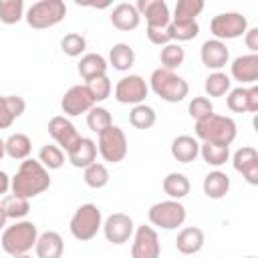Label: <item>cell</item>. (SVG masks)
<instances>
[{
    "mask_svg": "<svg viewBox=\"0 0 258 258\" xmlns=\"http://www.w3.org/2000/svg\"><path fill=\"white\" fill-rule=\"evenodd\" d=\"M50 187L48 169L38 159H24L14 177H10V189L14 196L20 198H36Z\"/></svg>",
    "mask_w": 258,
    "mask_h": 258,
    "instance_id": "cell-1",
    "label": "cell"
},
{
    "mask_svg": "<svg viewBox=\"0 0 258 258\" xmlns=\"http://www.w3.org/2000/svg\"><path fill=\"white\" fill-rule=\"evenodd\" d=\"M38 240V228L34 222L18 220L2 232V248L10 256L28 254Z\"/></svg>",
    "mask_w": 258,
    "mask_h": 258,
    "instance_id": "cell-2",
    "label": "cell"
},
{
    "mask_svg": "<svg viewBox=\"0 0 258 258\" xmlns=\"http://www.w3.org/2000/svg\"><path fill=\"white\" fill-rule=\"evenodd\" d=\"M236 123L232 117L226 115H216L212 113L210 117L196 121V137L206 141V143H220V145H230L236 139Z\"/></svg>",
    "mask_w": 258,
    "mask_h": 258,
    "instance_id": "cell-3",
    "label": "cell"
},
{
    "mask_svg": "<svg viewBox=\"0 0 258 258\" xmlns=\"http://www.w3.org/2000/svg\"><path fill=\"white\" fill-rule=\"evenodd\" d=\"M149 81H151L153 93H155L159 99L167 101V103H179V101H183V99L187 97V93H189L187 81L181 79L175 71H169V69H163V67L155 69V71L151 73V79H149Z\"/></svg>",
    "mask_w": 258,
    "mask_h": 258,
    "instance_id": "cell-4",
    "label": "cell"
},
{
    "mask_svg": "<svg viewBox=\"0 0 258 258\" xmlns=\"http://www.w3.org/2000/svg\"><path fill=\"white\" fill-rule=\"evenodd\" d=\"M71 234L81 240V242H87V240H93L97 236V232L103 228V216H101V210L95 206V204H83L75 210L73 218H71Z\"/></svg>",
    "mask_w": 258,
    "mask_h": 258,
    "instance_id": "cell-5",
    "label": "cell"
},
{
    "mask_svg": "<svg viewBox=\"0 0 258 258\" xmlns=\"http://www.w3.org/2000/svg\"><path fill=\"white\" fill-rule=\"evenodd\" d=\"M64 16H67V6H64L62 0H40V2H34L24 14L28 26H32L36 30L56 26Z\"/></svg>",
    "mask_w": 258,
    "mask_h": 258,
    "instance_id": "cell-6",
    "label": "cell"
},
{
    "mask_svg": "<svg viewBox=\"0 0 258 258\" xmlns=\"http://www.w3.org/2000/svg\"><path fill=\"white\" fill-rule=\"evenodd\" d=\"M185 206L177 200H165V202H157L149 208L147 218L151 222V226H157L161 230H175L185 222Z\"/></svg>",
    "mask_w": 258,
    "mask_h": 258,
    "instance_id": "cell-7",
    "label": "cell"
},
{
    "mask_svg": "<svg viewBox=\"0 0 258 258\" xmlns=\"http://www.w3.org/2000/svg\"><path fill=\"white\" fill-rule=\"evenodd\" d=\"M97 151L109 163L123 161L125 155H127V137H125V131L121 127H117V125H111L105 131H101L99 133V141H97Z\"/></svg>",
    "mask_w": 258,
    "mask_h": 258,
    "instance_id": "cell-8",
    "label": "cell"
},
{
    "mask_svg": "<svg viewBox=\"0 0 258 258\" xmlns=\"http://www.w3.org/2000/svg\"><path fill=\"white\" fill-rule=\"evenodd\" d=\"M210 30L216 36V40H222L224 42V40L242 36L248 30V20L240 12H222V14H218V16L212 18Z\"/></svg>",
    "mask_w": 258,
    "mask_h": 258,
    "instance_id": "cell-9",
    "label": "cell"
},
{
    "mask_svg": "<svg viewBox=\"0 0 258 258\" xmlns=\"http://www.w3.org/2000/svg\"><path fill=\"white\" fill-rule=\"evenodd\" d=\"M147 83L139 75H129L119 79L115 85V99L123 105H141L147 97Z\"/></svg>",
    "mask_w": 258,
    "mask_h": 258,
    "instance_id": "cell-10",
    "label": "cell"
},
{
    "mask_svg": "<svg viewBox=\"0 0 258 258\" xmlns=\"http://www.w3.org/2000/svg\"><path fill=\"white\" fill-rule=\"evenodd\" d=\"M161 246H159V236L153 226H139L133 236V246H131V258H159Z\"/></svg>",
    "mask_w": 258,
    "mask_h": 258,
    "instance_id": "cell-11",
    "label": "cell"
},
{
    "mask_svg": "<svg viewBox=\"0 0 258 258\" xmlns=\"http://www.w3.org/2000/svg\"><path fill=\"white\" fill-rule=\"evenodd\" d=\"M135 224L127 214H111L105 222H103V234L107 238V242L111 244H125L131 236H133Z\"/></svg>",
    "mask_w": 258,
    "mask_h": 258,
    "instance_id": "cell-12",
    "label": "cell"
},
{
    "mask_svg": "<svg viewBox=\"0 0 258 258\" xmlns=\"http://www.w3.org/2000/svg\"><path fill=\"white\" fill-rule=\"evenodd\" d=\"M60 107H62L64 115L77 117L81 113H89L95 107V101L91 99V95H89V91H87L85 85H73L64 93V97L60 101Z\"/></svg>",
    "mask_w": 258,
    "mask_h": 258,
    "instance_id": "cell-13",
    "label": "cell"
},
{
    "mask_svg": "<svg viewBox=\"0 0 258 258\" xmlns=\"http://www.w3.org/2000/svg\"><path fill=\"white\" fill-rule=\"evenodd\" d=\"M139 16H145L149 28H167L171 22L165 0H139L135 4Z\"/></svg>",
    "mask_w": 258,
    "mask_h": 258,
    "instance_id": "cell-14",
    "label": "cell"
},
{
    "mask_svg": "<svg viewBox=\"0 0 258 258\" xmlns=\"http://www.w3.org/2000/svg\"><path fill=\"white\" fill-rule=\"evenodd\" d=\"M48 133H50V137L56 141V145H58L60 149H64V151H69V149L81 139L77 127H75L67 117H62V115H56V117H52V119L48 121Z\"/></svg>",
    "mask_w": 258,
    "mask_h": 258,
    "instance_id": "cell-15",
    "label": "cell"
},
{
    "mask_svg": "<svg viewBox=\"0 0 258 258\" xmlns=\"http://www.w3.org/2000/svg\"><path fill=\"white\" fill-rule=\"evenodd\" d=\"M234 169L244 175L250 185H258V151L250 145L240 147L232 157Z\"/></svg>",
    "mask_w": 258,
    "mask_h": 258,
    "instance_id": "cell-16",
    "label": "cell"
},
{
    "mask_svg": "<svg viewBox=\"0 0 258 258\" xmlns=\"http://www.w3.org/2000/svg\"><path fill=\"white\" fill-rule=\"evenodd\" d=\"M200 58L204 62V67L212 69V71H220L222 67H226L228 58H230V50L226 46V42L222 40H206L200 48Z\"/></svg>",
    "mask_w": 258,
    "mask_h": 258,
    "instance_id": "cell-17",
    "label": "cell"
},
{
    "mask_svg": "<svg viewBox=\"0 0 258 258\" xmlns=\"http://www.w3.org/2000/svg\"><path fill=\"white\" fill-rule=\"evenodd\" d=\"M67 159L75 165V167H89L91 163H95L97 159V143L89 137H81L69 151H67Z\"/></svg>",
    "mask_w": 258,
    "mask_h": 258,
    "instance_id": "cell-18",
    "label": "cell"
},
{
    "mask_svg": "<svg viewBox=\"0 0 258 258\" xmlns=\"http://www.w3.org/2000/svg\"><path fill=\"white\" fill-rule=\"evenodd\" d=\"M141 22V16L135 8V4H129V2H121L117 4L113 10H111V24L117 28V30H123V32H129V30H135Z\"/></svg>",
    "mask_w": 258,
    "mask_h": 258,
    "instance_id": "cell-19",
    "label": "cell"
},
{
    "mask_svg": "<svg viewBox=\"0 0 258 258\" xmlns=\"http://www.w3.org/2000/svg\"><path fill=\"white\" fill-rule=\"evenodd\" d=\"M232 77L240 83L254 85L258 81V54H242L232 62Z\"/></svg>",
    "mask_w": 258,
    "mask_h": 258,
    "instance_id": "cell-20",
    "label": "cell"
},
{
    "mask_svg": "<svg viewBox=\"0 0 258 258\" xmlns=\"http://www.w3.org/2000/svg\"><path fill=\"white\" fill-rule=\"evenodd\" d=\"M204 242H206L204 230L196 228V226H187V228L179 230V234L175 238V248H177V252L189 256V254H198L204 248Z\"/></svg>",
    "mask_w": 258,
    "mask_h": 258,
    "instance_id": "cell-21",
    "label": "cell"
},
{
    "mask_svg": "<svg viewBox=\"0 0 258 258\" xmlns=\"http://www.w3.org/2000/svg\"><path fill=\"white\" fill-rule=\"evenodd\" d=\"M34 250H36V256L38 258H60L62 252H64V242L60 238L58 232H42L38 234V240L34 244Z\"/></svg>",
    "mask_w": 258,
    "mask_h": 258,
    "instance_id": "cell-22",
    "label": "cell"
},
{
    "mask_svg": "<svg viewBox=\"0 0 258 258\" xmlns=\"http://www.w3.org/2000/svg\"><path fill=\"white\" fill-rule=\"evenodd\" d=\"M26 109L20 95H0V129H8Z\"/></svg>",
    "mask_w": 258,
    "mask_h": 258,
    "instance_id": "cell-23",
    "label": "cell"
},
{
    "mask_svg": "<svg viewBox=\"0 0 258 258\" xmlns=\"http://www.w3.org/2000/svg\"><path fill=\"white\" fill-rule=\"evenodd\" d=\"M169 151L173 159H177L179 163H189V161H196V157L200 155V143L191 135H177L171 141Z\"/></svg>",
    "mask_w": 258,
    "mask_h": 258,
    "instance_id": "cell-24",
    "label": "cell"
},
{
    "mask_svg": "<svg viewBox=\"0 0 258 258\" xmlns=\"http://www.w3.org/2000/svg\"><path fill=\"white\" fill-rule=\"evenodd\" d=\"M204 194L210 198V200H222L228 191H230V177L228 173L216 169V171H210L206 177H204Z\"/></svg>",
    "mask_w": 258,
    "mask_h": 258,
    "instance_id": "cell-25",
    "label": "cell"
},
{
    "mask_svg": "<svg viewBox=\"0 0 258 258\" xmlns=\"http://www.w3.org/2000/svg\"><path fill=\"white\" fill-rule=\"evenodd\" d=\"M79 75L89 83L97 77H105L107 75V60L105 56L97 54V52H89L85 56H81L79 60Z\"/></svg>",
    "mask_w": 258,
    "mask_h": 258,
    "instance_id": "cell-26",
    "label": "cell"
},
{
    "mask_svg": "<svg viewBox=\"0 0 258 258\" xmlns=\"http://www.w3.org/2000/svg\"><path fill=\"white\" fill-rule=\"evenodd\" d=\"M4 151H6L8 157L18 159V161H24V159H28V155L32 151V141L24 133H12L4 141Z\"/></svg>",
    "mask_w": 258,
    "mask_h": 258,
    "instance_id": "cell-27",
    "label": "cell"
},
{
    "mask_svg": "<svg viewBox=\"0 0 258 258\" xmlns=\"http://www.w3.org/2000/svg\"><path fill=\"white\" fill-rule=\"evenodd\" d=\"M163 191L169 196V200H181L189 194V179L183 175V173H177V171H171L163 177V183H161Z\"/></svg>",
    "mask_w": 258,
    "mask_h": 258,
    "instance_id": "cell-28",
    "label": "cell"
},
{
    "mask_svg": "<svg viewBox=\"0 0 258 258\" xmlns=\"http://www.w3.org/2000/svg\"><path fill=\"white\" fill-rule=\"evenodd\" d=\"M202 10H204V0H177L171 22H177V24L198 22L196 18L200 16Z\"/></svg>",
    "mask_w": 258,
    "mask_h": 258,
    "instance_id": "cell-29",
    "label": "cell"
},
{
    "mask_svg": "<svg viewBox=\"0 0 258 258\" xmlns=\"http://www.w3.org/2000/svg\"><path fill=\"white\" fill-rule=\"evenodd\" d=\"M0 208H2V212H4V216H6L8 220L18 222V220H22L24 216H28V212H30V200L10 194V196H4V198H2Z\"/></svg>",
    "mask_w": 258,
    "mask_h": 258,
    "instance_id": "cell-30",
    "label": "cell"
},
{
    "mask_svg": "<svg viewBox=\"0 0 258 258\" xmlns=\"http://www.w3.org/2000/svg\"><path fill=\"white\" fill-rule=\"evenodd\" d=\"M109 62L115 71H129L135 62V52L127 42H117L109 50Z\"/></svg>",
    "mask_w": 258,
    "mask_h": 258,
    "instance_id": "cell-31",
    "label": "cell"
},
{
    "mask_svg": "<svg viewBox=\"0 0 258 258\" xmlns=\"http://www.w3.org/2000/svg\"><path fill=\"white\" fill-rule=\"evenodd\" d=\"M200 155L204 157V161L212 167H220L228 161L230 157V145H220V143H202L200 145Z\"/></svg>",
    "mask_w": 258,
    "mask_h": 258,
    "instance_id": "cell-32",
    "label": "cell"
},
{
    "mask_svg": "<svg viewBox=\"0 0 258 258\" xmlns=\"http://www.w3.org/2000/svg\"><path fill=\"white\" fill-rule=\"evenodd\" d=\"M157 121V115L153 111V107L141 103V105H133L131 113H129V123L135 129H151Z\"/></svg>",
    "mask_w": 258,
    "mask_h": 258,
    "instance_id": "cell-33",
    "label": "cell"
},
{
    "mask_svg": "<svg viewBox=\"0 0 258 258\" xmlns=\"http://www.w3.org/2000/svg\"><path fill=\"white\" fill-rule=\"evenodd\" d=\"M159 60H161V67H163V69L173 71V69H177V67L183 64V60H185V50L181 48V44L169 42V44L161 46Z\"/></svg>",
    "mask_w": 258,
    "mask_h": 258,
    "instance_id": "cell-34",
    "label": "cell"
},
{
    "mask_svg": "<svg viewBox=\"0 0 258 258\" xmlns=\"http://www.w3.org/2000/svg\"><path fill=\"white\" fill-rule=\"evenodd\" d=\"M230 85H232V81H230V77H228L226 73L214 71V73L206 79L204 89H206V93H208L210 97H224V95L230 91Z\"/></svg>",
    "mask_w": 258,
    "mask_h": 258,
    "instance_id": "cell-35",
    "label": "cell"
},
{
    "mask_svg": "<svg viewBox=\"0 0 258 258\" xmlns=\"http://www.w3.org/2000/svg\"><path fill=\"white\" fill-rule=\"evenodd\" d=\"M83 179L89 187L93 189H101L109 183V169L103 165V163H91L89 167H85V173H83Z\"/></svg>",
    "mask_w": 258,
    "mask_h": 258,
    "instance_id": "cell-36",
    "label": "cell"
},
{
    "mask_svg": "<svg viewBox=\"0 0 258 258\" xmlns=\"http://www.w3.org/2000/svg\"><path fill=\"white\" fill-rule=\"evenodd\" d=\"M167 34L171 42H185V40H194L200 34V24L198 22H189V24H177V22H169L167 26Z\"/></svg>",
    "mask_w": 258,
    "mask_h": 258,
    "instance_id": "cell-37",
    "label": "cell"
},
{
    "mask_svg": "<svg viewBox=\"0 0 258 258\" xmlns=\"http://www.w3.org/2000/svg\"><path fill=\"white\" fill-rule=\"evenodd\" d=\"M24 18V2L22 0H0V22L16 24Z\"/></svg>",
    "mask_w": 258,
    "mask_h": 258,
    "instance_id": "cell-38",
    "label": "cell"
},
{
    "mask_svg": "<svg viewBox=\"0 0 258 258\" xmlns=\"http://www.w3.org/2000/svg\"><path fill=\"white\" fill-rule=\"evenodd\" d=\"M87 125H89V129H91V131H95V133L99 135L101 131H105L107 127H111V125H113L111 113H109L105 107L95 105V107L87 113Z\"/></svg>",
    "mask_w": 258,
    "mask_h": 258,
    "instance_id": "cell-39",
    "label": "cell"
},
{
    "mask_svg": "<svg viewBox=\"0 0 258 258\" xmlns=\"http://www.w3.org/2000/svg\"><path fill=\"white\" fill-rule=\"evenodd\" d=\"M38 161L46 169H58L64 163V153L58 145H42L38 151Z\"/></svg>",
    "mask_w": 258,
    "mask_h": 258,
    "instance_id": "cell-40",
    "label": "cell"
},
{
    "mask_svg": "<svg viewBox=\"0 0 258 258\" xmlns=\"http://www.w3.org/2000/svg\"><path fill=\"white\" fill-rule=\"evenodd\" d=\"M60 48H62V52L67 56H81L85 52V48H87V40L79 32H69L60 40Z\"/></svg>",
    "mask_w": 258,
    "mask_h": 258,
    "instance_id": "cell-41",
    "label": "cell"
},
{
    "mask_svg": "<svg viewBox=\"0 0 258 258\" xmlns=\"http://www.w3.org/2000/svg\"><path fill=\"white\" fill-rule=\"evenodd\" d=\"M85 87H87V91H89L91 99L95 101V105H97V103H101V101H105V99L111 95V81H109V77H107V75H105V77H97V79L89 81Z\"/></svg>",
    "mask_w": 258,
    "mask_h": 258,
    "instance_id": "cell-42",
    "label": "cell"
},
{
    "mask_svg": "<svg viewBox=\"0 0 258 258\" xmlns=\"http://www.w3.org/2000/svg\"><path fill=\"white\" fill-rule=\"evenodd\" d=\"M187 113H189L191 119L202 121V119H206V117H210L214 113V105H212V101L208 97H194L189 101V105H187Z\"/></svg>",
    "mask_w": 258,
    "mask_h": 258,
    "instance_id": "cell-43",
    "label": "cell"
},
{
    "mask_svg": "<svg viewBox=\"0 0 258 258\" xmlns=\"http://www.w3.org/2000/svg\"><path fill=\"white\" fill-rule=\"evenodd\" d=\"M226 105L232 113H248V89L246 87L232 89L226 99Z\"/></svg>",
    "mask_w": 258,
    "mask_h": 258,
    "instance_id": "cell-44",
    "label": "cell"
},
{
    "mask_svg": "<svg viewBox=\"0 0 258 258\" xmlns=\"http://www.w3.org/2000/svg\"><path fill=\"white\" fill-rule=\"evenodd\" d=\"M147 38L151 44H157V46H165L169 44V34H167V28H149L147 26Z\"/></svg>",
    "mask_w": 258,
    "mask_h": 258,
    "instance_id": "cell-45",
    "label": "cell"
},
{
    "mask_svg": "<svg viewBox=\"0 0 258 258\" xmlns=\"http://www.w3.org/2000/svg\"><path fill=\"white\" fill-rule=\"evenodd\" d=\"M244 42H246V46L252 50V54H256V52H258V28L246 30V32H244Z\"/></svg>",
    "mask_w": 258,
    "mask_h": 258,
    "instance_id": "cell-46",
    "label": "cell"
},
{
    "mask_svg": "<svg viewBox=\"0 0 258 258\" xmlns=\"http://www.w3.org/2000/svg\"><path fill=\"white\" fill-rule=\"evenodd\" d=\"M258 111V87L252 85L248 87V113H256Z\"/></svg>",
    "mask_w": 258,
    "mask_h": 258,
    "instance_id": "cell-47",
    "label": "cell"
},
{
    "mask_svg": "<svg viewBox=\"0 0 258 258\" xmlns=\"http://www.w3.org/2000/svg\"><path fill=\"white\" fill-rule=\"evenodd\" d=\"M8 189H10V177H8L6 171L0 169V196L8 194Z\"/></svg>",
    "mask_w": 258,
    "mask_h": 258,
    "instance_id": "cell-48",
    "label": "cell"
},
{
    "mask_svg": "<svg viewBox=\"0 0 258 258\" xmlns=\"http://www.w3.org/2000/svg\"><path fill=\"white\" fill-rule=\"evenodd\" d=\"M6 216H4V212H2V208H0V230H4V226H6Z\"/></svg>",
    "mask_w": 258,
    "mask_h": 258,
    "instance_id": "cell-49",
    "label": "cell"
},
{
    "mask_svg": "<svg viewBox=\"0 0 258 258\" xmlns=\"http://www.w3.org/2000/svg\"><path fill=\"white\" fill-rule=\"evenodd\" d=\"M4 155H6V151H4V139H0V161H2Z\"/></svg>",
    "mask_w": 258,
    "mask_h": 258,
    "instance_id": "cell-50",
    "label": "cell"
},
{
    "mask_svg": "<svg viewBox=\"0 0 258 258\" xmlns=\"http://www.w3.org/2000/svg\"><path fill=\"white\" fill-rule=\"evenodd\" d=\"M12 258H32L30 254H18V256H12Z\"/></svg>",
    "mask_w": 258,
    "mask_h": 258,
    "instance_id": "cell-51",
    "label": "cell"
},
{
    "mask_svg": "<svg viewBox=\"0 0 258 258\" xmlns=\"http://www.w3.org/2000/svg\"><path fill=\"white\" fill-rule=\"evenodd\" d=\"M246 258H256V256H246Z\"/></svg>",
    "mask_w": 258,
    "mask_h": 258,
    "instance_id": "cell-52",
    "label": "cell"
}]
</instances>
